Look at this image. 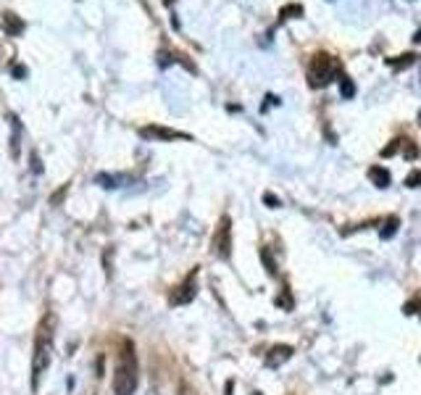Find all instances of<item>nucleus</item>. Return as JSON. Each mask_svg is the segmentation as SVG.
<instances>
[{
	"label": "nucleus",
	"mask_w": 421,
	"mask_h": 395,
	"mask_svg": "<svg viewBox=\"0 0 421 395\" xmlns=\"http://www.w3.org/2000/svg\"><path fill=\"white\" fill-rule=\"evenodd\" d=\"M137 382H140V366H137L135 343L124 340L114 366V395H135Z\"/></svg>",
	"instance_id": "1"
},
{
	"label": "nucleus",
	"mask_w": 421,
	"mask_h": 395,
	"mask_svg": "<svg viewBox=\"0 0 421 395\" xmlns=\"http://www.w3.org/2000/svg\"><path fill=\"white\" fill-rule=\"evenodd\" d=\"M51 348H53V324L51 319L45 316L40 327H37V335H34V351H32V393L40 390V382L48 374L51 369Z\"/></svg>",
	"instance_id": "2"
},
{
	"label": "nucleus",
	"mask_w": 421,
	"mask_h": 395,
	"mask_svg": "<svg viewBox=\"0 0 421 395\" xmlns=\"http://www.w3.org/2000/svg\"><path fill=\"white\" fill-rule=\"evenodd\" d=\"M337 71V64L332 55H316L314 61H311V71H308V77H311V85L314 87H321L327 85L332 77H335Z\"/></svg>",
	"instance_id": "3"
},
{
	"label": "nucleus",
	"mask_w": 421,
	"mask_h": 395,
	"mask_svg": "<svg viewBox=\"0 0 421 395\" xmlns=\"http://www.w3.org/2000/svg\"><path fill=\"white\" fill-rule=\"evenodd\" d=\"M214 256L227 258L232 256V219L229 216H221L219 227H216V235H214Z\"/></svg>",
	"instance_id": "4"
},
{
	"label": "nucleus",
	"mask_w": 421,
	"mask_h": 395,
	"mask_svg": "<svg viewBox=\"0 0 421 395\" xmlns=\"http://www.w3.org/2000/svg\"><path fill=\"white\" fill-rule=\"evenodd\" d=\"M195 279H198V269H192V272L185 277V282L171 292V306H187V303L195 301V295H198V285H195Z\"/></svg>",
	"instance_id": "5"
},
{
	"label": "nucleus",
	"mask_w": 421,
	"mask_h": 395,
	"mask_svg": "<svg viewBox=\"0 0 421 395\" xmlns=\"http://www.w3.org/2000/svg\"><path fill=\"white\" fill-rule=\"evenodd\" d=\"M292 345H285V343H279V345H271L269 348V353H266V359H264V364L269 366V369H279L282 364H287V361L292 359Z\"/></svg>",
	"instance_id": "6"
},
{
	"label": "nucleus",
	"mask_w": 421,
	"mask_h": 395,
	"mask_svg": "<svg viewBox=\"0 0 421 395\" xmlns=\"http://www.w3.org/2000/svg\"><path fill=\"white\" fill-rule=\"evenodd\" d=\"M140 135H142V138H153V140H187L185 132L166 129V127H142Z\"/></svg>",
	"instance_id": "7"
},
{
	"label": "nucleus",
	"mask_w": 421,
	"mask_h": 395,
	"mask_svg": "<svg viewBox=\"0 0 421 395\" xmlns=\"http://www.w3.org/2000/svg\"><path fill=\"white\" fill-rule=\"evenodd\" d=\"M8 124H11V155L18 158L21 155V121H18L16 114H11Z\"/></svg>",
	"instance_id": "8"
},
{
	"label": "nucleus",
	"mask_w": 421,
	"mask_h": 395,
	"mask_svg": "<svg viewBox=\"0 0 421 395\" xmlns=\"http://www.w3.org/2000/svg\"><path fill=\"white\" fill-rule=\"evenodd\" d=\"M369 177L377 182V188H387L390 185V174H387V169H382V166H371Z\"/></svg>",
	"instance_id": "9"
},
{
	"label": "nucleus",
	"mask_w": 421,
	"mask_h": 395,
	"mask_svg": "<svg viewBox=\"0 0 421 395\" xmlns=\"http://www.w3.org/2000/svg\"><path fill=\"white\" fill-rule=\"evenodd\" d=\"M3 29H5L8 35H18V32L24 29V24H21L14 14H5V16H3Z\"/></svg>",
	"instance_id": "10"
},
{
	"label": "nucleus",
	"mask_w": 421,
	"mask_h": 395,
	"mask_svg": "<svg viewBox=\"0 0 421 395\" xmlns=\"http://www.w3.org/2000/svg\"><path fill=\"white\" fill-rule=\"evenodd\" d=\"M261 258H264V266L269 269L271 277H277V264H274V258H271V251L269 248H261Z\"/></svg>",
	"instance_id": "11"
},
{
	"label": "nucleus",
	"mask_w": 421,
	"mask_h": 395,
	"mask_svg": "<svg viewBox=\"0 0 421 395\" xmlns=\"http://www.w3.org/2000/svg\"><path fill=\"white\" fill-rule=\"evenodd\" d=\"M66 192H68V185H64L61 190H55L51 195V206H61V201L66 198Z\"/></svg>",
	"instance_id": "12"
},
{
	"label": "nucleus",
	"mask_w": 421,
	"mask_h": 395,
	"mask_svg": "<svg viewBox=\"0 0 421 395\" xmlns=\"http://www.w3.org/2000/svg\"><path fill=\"white\" fill-rule=\"evenodd\" d=\"M421 185V174L416 172V174H411V177H408V188H419Z\"/></svg>",
	"instance_id": "13"
},
{
	"label": "nucleus",
	"mask_w": 421,
	"mask_h": 395,
	"mask_svg": "<svg viewBox=\"0 0 421 395\" xmlns=\"http://www.w3.org/2000/svg\"><path fill=\"white\" fill-rule=\"evenodd\" d=\"M179 395H198V393H195V390H192L187 382H179Z\"/></svg>",
	"instance_id": "14"
},
{
	"label": "nucleus",
	"mask_w": 421,
	"mask_h": 395,
	"mask_svg": "<svg viewBox=\"0 0 421 395\" xmlns=\"http://www.w3.org/2000/svg\"><path fill=\"white\" fill-rule=\"evenodd\" d=\"M32 172L34 174L42 172V166H40V155H37V153H32Z\"/></svg>",
	"instance_id": "15"
},
{
	"label": "nucleus",
	"mask_w": 421,
	"mask_h": 395,
	"mask_svg": "<svg viewBox=\"0 0 421 395\" xmlns=\"http://www.w3.org/2000/svg\"><path fill=\"white\" fill-rule=\"evenodd\" d=\"M342 95H353V85L350 82H342Z\"/></svg>",
	"instance_id": "16"
},
{
	"label": "nucleus",
	"mask_w": 421,
	"mask_h": 395,
	"mask_svg": "<svg viewBox=\"0 0 421 395\" xmlns=\"http://www.w3.org/2000/svg\"><path fill=\"white\" fill-rule=\"evenodd\" d=\"M232 385H235V382L229 379V382H227V395H232Z\"/></svg>",
	"instance_id": "17"
},
{
	"label": "nucleus",
	"mask_w": 421,
	"mask_h": 395,
	"mask_svg": "<svg viewBox=\"0 0 421 395\" xmlns=\"http://www.w3.org/2000/svg\"><path fill=\"white\" fill-rule=\"evenodd\" d=\"M253 395H261V393H253Z\"/></svg>",
	"instance_id": "18"
}]
</instances>
